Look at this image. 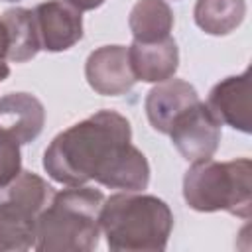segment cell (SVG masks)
Segmentation results:
<instances>
[{
  "mask_svg": "<svg viewBox=\"0 0 252 252\" xmlns=\"http://www.w3.org/2000/svg\"><path fill=\"white\" fill-rule=\"evenodd\" d=\"M183 199L199 213L226 211L244 220L252 211V161H195L183 175Z\"/></svg>",
  "mask_w": 252,
  "mask_h": 252,
  "instance_id": "277c9868",
  "label": "cell"
},
{
  "mask_svg": "<svg viewBox=\"0 0 252 252\" xmlns=\"http://www.w3.org/2000/svg\"><path fill=\"white\" fill-rule=\"evenodd\" d=\"M10 75L8 67V33L4 28V22L0 18V83Z\"/></svg>",
  "mask_w": 252,
  "mask_h": 252,
  "instance_id": "ac0fdd59",
  "label": "cell"
},
{
  "mask_svg": "<svg viewBox=\"0 0 252 252\" xmlns=\"http://www.w3.org/2000/svg\"><path fill=\"white\" fill-rule=\"evenodd\" d=\"M53 193V187L37 173L20 171L10 183L0 187V213L35 224L37 215L49 205Z\"/></svg>",
  "mask_w": 252,
  "mask_h": 252,
  "instance_id": "9c48e42d",
  "label": "cell"
},
{
  "mask_svg": "<svg viewBox=\"0 0 252 252\" xmlns=\"http://www.w3.org/2000/svg\"><path fill=\"white\" fill-rule=\"evenodd\" d=\"M22 171L20 144L0 130V187L10 183Z\"/></svg>",
  "mask_w": 252,
  "mask_h": 252,
  "instance_id": "e0dca14e",
  "label": "cell"
},
{
  "mask_svg": "<svg viewBox=\"0 0 252 252\" xmlns=\"http://www.w3.org/2000/svg\"><path fill=\"white\" fill-rule=\"evenodd\" d=\"M2 22L8 33V61L24 63L33 59L41 49L33 10L10 8L2 14Z\"/></svg>",
  "mask_w": 252,
  "mask_h": 252,
  "instance_id": "5bb4252c",
  "label": "cell"
},
{
  "mask_svg": "<svg viewBox=\"0 0 252 252\" xmlns=\"http://www.w3.org/2000/svg\"><path fill=\"white\" fill-rule=\"evenodd\" d=\"M130 67L136 81L161 83L175 75L179 67V49L173 37H165L152 43L134 41L128 47Z\"/></svg>",
  "mask_w": 252,
  "mask_h": 252,
  "instance_id": "7c38bea8",
  "label": "cell"
},
{
  "mask_svg": "<svg viewBox=\"0 0 252 252\" xmlns=\"http://www.w3.org/2000/svg\"><path fill=\"white\" fill-rule=\"evenodd\" d=\"M45 124V110L39 98L30 93H10L0 98V130L20 146L33 142Z\"/></svg>",
  "mask_w": 252,
  "mask_h": 252,
  "instance_id": "8fae6325",
  "label": "cell"
},
{
  "mask_svg": "<svg viewBox=\"0 0 252 252\" xmlns=\"http://www.w3.org/2000/svg\"><path fill=\"white\" fill-rule=\"evenodd\" d=\"M246 16V0H197L195 24L209 35H226L234 32Z\"/></svg>",
  "mask_w": 252,
  "mask_h": 252,
  "instance_id": "9a60e30c",
  "label": "cell"
},
{
  "mask_svg": "<svg viewBox=\"0 0 252 252\" xmlns=\"http://www.w3.org/2000/svg\"><path fill=\"white\" fill-rule=\"evenodd\" d=\"M35 244V224L0 213V252H24Z\"/></svg>",
  "mask_w": 252,
  "mask_h": 252,
  "instance_id": "2e32d148",
  "label": "cell"
},
{
  "mask_svg": "<svg viewBox=\"0 0 252 252\" xmlns=\"http://www.w3.org/2000/svg\"><path fill=\"white\" fill-rule=\"evenodd\" d=\"M128 26L134 41H159L173 30V12L165 0H138L130 10Z\"/></svg>",
  "mask_w": 252,
  "mask_h": 252,
  "instance_id": "4fadbf2b",
  "label": "cell"
},
{
  "mask_svg": "<svg viewBox=\"0 0 252 252\" xmlns=\"http://www.w3.org/2000/svg\"><path fill=\"white\" fill-rule=\"evenodd\" d=\"M67 4H71L73 8H77L79 12H87V10H94L98 6H102L106 0H65Z\"/></svg>",
  "mask_w": 252,
  "mask_h": 252,
  "instance_id": "d6986e66",
  "label": "cell"
},
{
  "mask_svg": "<svg viewBox=\"0 0 252 252\" xmlns=\"http://www.w3.org/2000/svg\"><path fill=\"white\" fill-rule=\"evenodd\" d=\"M43 169L67 187L96 181L108 189L144 191L150 183V163L132 144L130 122L116 110H98L59 132L43 152Z\"/></svg>",
  "mask_w": 252,
  "mask_h": 252,
  "instance_id": "6da1fadb",
  "label": "cell"
},
{
  "mask_svg": "<svg viewBox=\"0 0 252 252\" xmlns=\"http://www.w3.org/2000/svg\"><path fill=\"white\" fill-rule=\"evenodd\" d=\"M39 45L59 53L73 47L83 37V16L65 0H47L33 8Z\"/></svg>",
  "mask_w": 252,
  "mask_h": 252,
  "instance_id": "8992f818",
  "label": "cell"
},
{
  "mask_svg": "<svg viewBox=\"0 0 252 252\" xmlns=\"http://www.w3.org/2000/svg\"><path fill=\"white\" fill-rule=\"evenodd\" d=\"M85 77L91 89L104 96L126 94L136 77L130 67L128 47L124 45H102L94 49L85 63Z\"/></svg>",
  "mask_w": 252,
  "mask_h": 252,
  "instance_id": "52a82bcc",
  "label": "cell"
},
{
  "mask_svg": "<svg viewBox=\"0 0 252 252\" xmlns=\"http://www.w3.org/2000/svg\"><path fill=\"white\" fill-rule=\"evenodd\" d=\"M98 224L114 252H161L173 228V213L156 195L120 191L102 201Z\"/></svg>",
  "mask_w": 252,
  "mask_h": 252,
  "instance_id": "7a4b0ae2",
  "label": "cell"
},
{
  "mask_svg": "<svg viewBox=\"0 0 252 252\" xmlns=\"http://www.w3.org/2000/svg\"><path fill=\"white\" fill-rule=\"evenodd\" d=\"M199 102V94L193 85L183 79H167L158 83L146 96V114L154 130L167 134L173 120L189 106Z\"/></svg>",
  "mask_w": 252,
  "mask_h": 252,
  "instance_id": "30bf717a",
  "label": "cell"
},
{
  "mask_svg": "<svg viewBox=\"0 0 252 252\" xmlns=\"http://www.w3.org/2000/svg\"><path fill=\"white\" fill-rule=\"evenodd\" d=\"M4 2H18V0H4Z\"/></svg>",
  "mask_w": 252,
  "mask_h": 252,
  "instance_id": "ffe728a7",
  "label": "cell"
},
{
  "mask_svg": "<svg viewBox=\"0 0 252 252\" xmlns=\"http://www.w3.org/2000/svg\"><path fill=\"white\" fill-rule=\"evenodd\" d=\"M205 104L220 124L250 134V69H244L240 75H232L219 81L211 89Z\"/></svg>",
  "mask_w": 252,
  "mask_h": 252,
  "instance_id": "ba28073f",
  "label": "cell"
},
{
  "mask_svg": "<svg viewBox=\"0 0 252 252\" xmlns=\"http://www.w3.org/2000/svg\"><path fill=\"white\" fill-rule=\"evenodd\" d=\"M104 195L87 185L53 193L49 205L35 219L37 252H91L98 246V213Z\"/></svg>",
  "mask_w": 252,
  "mask_h": 252,
  "instance_id": "3957f363",
  "label": "cell"
},
{
  "mask_svg": "<svg viewBox=\"0 0 252 252\" xmlns=\"http://www.w3.org/2000/svg\"><path fill=\"white\" fill-rule=\"evenodd\" d=\"M167 134L181 158L195 163L213 158L219 150L220 122L213 116L209 106L199 100L173 120Z\"/></svg>",
  "mask_w": 252,
  "mask_h": 252,
  "instance_id": "5b68a950",
  "label": "cell"
}]
</instances>
